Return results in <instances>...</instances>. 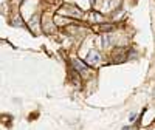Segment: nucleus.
Here are the masks:
<instances>
[{"instance_id": "5", "label": "nucleus", "mask_w": 155, "mask_h": 130, "mask_svg": "<svg viewBox=\"0 0 155 130\" xmlns=\"http://www.w3.org/2000/svg\"><path fill=\"white\" fill-rule=\"evenodd\" d=\"M99 30H102V31H110V30H115V27H113V25H101Z\"/></svg>"}, {"instance_id": "6", "label": "nucleus", "mask_w": 155, "mask_h": 130, "mask_svg": "<svg viewBox=\"0 0 155 130\" xmlns=\"http://www.w3.org/2000/svg\"><path fill=\"white\" fill-rule=\"evenodd\" d=\"M123 130H129V128H123Z\"/></svg>"}, {"instance_id": "3", "label": "nucleus", "mask_w": 155, "mask_h": 130, "mask_svg": "<svg viewBox=\"0 0 155 130\" xmlns=\"http://www.w3.org/2000/svg\"><path fill=\"white\" fill-rule=\"evenodd\" d=\"M12 25H14V27H20V28H25L27 27V25H25V22L22 20V17L19 16V17H16L14 20H12Z\"/></svg>"}, {"instance_id": "2", "label": "nucleus", "mask_w": 155, "mask_h": 130, "mask_svg": "<svg viewBox=\"0 0 155 130\" xmlns=\"http://www.w3.org/2000/svg\"><path fill=\"white\" fill-rule=\"evenodd\" d=\"M99 54H98V51H88V54H87V62L90 63V65H96L98 62H99Z\"/></svg>"}, {"instance_id": "4", "label": "nucleus", "mask_w": 155, "mask_h": 130, "mask_svg": "<svg viewBox=\"0 0 155 130\" xmlns=\"http://www.w3.org/2000/svg\"><path fill=\"white\" fill-rule=\"evenodd\" d=\"M110 42H112V37L110 36H104V37H102V45H104V47H109Z\"/></svg>"}, {"instance_id": "1", "label": "nucleus", "mask_w": 155, "mask_h": 130, "mask_svg": "<svg viewBox=\"0 0 155 130\" xmlns=\"http://www.w3.org/2000/svg\"><path fill=\"white\" fill-rule=\"evenodd\" d=\"M71 65H73V68L76 71H79V73H85L87 71V65L84 62H81L79 59H73L71 60Z\"/></svg>"}]
</instances>
